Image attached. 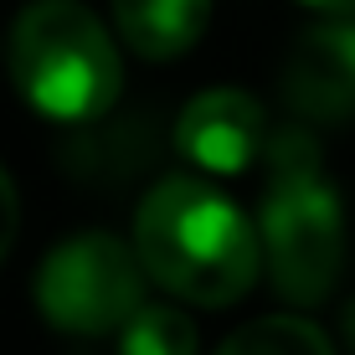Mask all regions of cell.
<instances>
[{
  "instance_id": "obj_10",
  "label": "cell",
  "mask_w": 355,
  "mask_h": 355,
  "mask_svg": "<svg viewBox=\"0 0 355 355\" xmlns=\"http://www.w3.org/2000/svg\"><path fill=\"white\" fill-rule=\"evenodd\" d=\"M16 227H21V201H16V186H10V175L0 170V263H6L10 242H16Z\"/></svg>"
},
{
  "instance_id": "obj_6",
  "label": "cell",
  "mask_w": 355,
  "mask_h": 355,
  "mask_svg": "<svg viewBox=\"0 0 355 355\" xmlns=\"http://www.w3.org/2000/svg\"><path fill=\"white\" fill-rule=\"evenodd\" d=\"M284 93L299 119L340 124L355 114V21H329L299 36L284 62Z\"/></svg>"
},
{
  "instance_id": "obj_8",
  "label": "cell",
  "mask_w": 355,
  "mask_h": 355,
  "mask_svg": "<svg viewBox=\"0 0 355 355\" xmlns=\"http://www.w3.org/2000/svg\"><path fill=\"white\" fill-rule=\"evenodd\" d=\"M216 355H335L329 335L299 314H268L242 329H232Z\"/></svg>"
},
{
  "instance_id": "obj_4",
  "label": "cell",
  "mask_w": 355,
  "mask_h": 355,
  "mask_svg": "<svg viewBox=\"0 0 355 355\" xmlns=\"http://www.w3.org/2000/svg\"><path fill=\"white\" fill-rule=\"evenodd\" d=\"M144 263L114 232H78L36 268V309L62 335H108L144 309Z\"/></svg>"
},
{
  "instance_id": "obj_11",
  "label": "cell",
  "mask_w": 355,
  "mask_h": 355,
  "mask_svg": "<svg viewBox=\"0 0 355 355\" xmlns=\"http://www.w3.org/2000/svg\"><path fill=\"white\" fill-rule=\"evenodd\" d=\"M299 6L320 10V16H335V21H350L355 16V0H299Z\"/></svg>"
},
{
  "instance_id": "obj_12",
  "label": "cell",
  "mask_w": 355,
  "mask_h": 355,
  "mask_svg": "<svg viewBox=\"0 0 355 355\" xmlns=\"http://www.w3.org/2000/svg\"><path fill=\"white\" fill-rule=\"evenodd\" d=\"M340 329H345V345H350V355H355V299L340 309Z\"/></svg>"
},
{
  "instance_id": "obj_5",
  "label": "cell",
  "mask_w": 355,
  "mask_h": 355,
  "mask_svg": "<svg viewBox=\"0 0 355 355\" xmlns=\"http://www.w3.org/2000/svg\"><path fill=\"white\" fill-rule=\"evenodd\" d=\"M268 114L242 88H206L186 103L175 124V150L206 175H242L258 155H268Z\"/></svg>"
},
{
  "instance_id": "obj_1",
  "label": "cell",
  "mask_w": 355,
  "mask_h": 355,
  "mask_svg": "<svg viewBox=\"0 0 355 355\" xmlns=\"http://www.w3.org/2000/svg\"><path fill=\"white\" fill-rule=\"evenodd\" d=\"M134 252L165 293L201 309L237 304L263 273L258 222L206 180L170 175L134 211Z\"/></svg>"
},
{
  "instance_id": "obj_3",
  "label": "cell",
  "mask_w": 355,
  "mask_h": 355,
  "mask_svg": "<svg viewBox=\"0 0 355 355\" xmlns=\"http://www.w3.org/2000/svg\"><path fill=\"white\" fill-rule=\"evenodd\" d=\"M10 78L42 119L93 124L124 88V62L83 0H31L10 26Z\"/></svg>"
},
{
  "instance_id": "obj_7",
  "label": "cell",
  "mask_w": 355,
  "mask_h": 355,
  "mask_svg": "<svg viewBox=\"0 0 355 355\" xmlns=\"http://www.w3.org/2000/svg\"><path fill=\"white\" fill-rule=\"evenodd\" d=\"M119 36L150 62L186 57L211 26V0H114Z\"/></svg>"
},
{
  "instance_id": "obj_2",
  "label": "cell",
  "mask_w": 355,
  "mask_h": 355,
  "mask_svg": "<svg viewBox=\"0 0 355 355\" xmlns=\"http://www.w3.org/2000/svg\"><path fill=\"white\" fill-rule=\"evenodd\" d=\"M263 258L273 288L288 304H320L345 273V216L324 175L320 139L304 124H284L268 139V186L258 211Z\"/></svg>"
},
{
  "instance_id": "obj_9",
  "label": "cell",
  "mask_w": 355,
  "mask_h": 355,
  "mask_svg": "<svg viewBox=\"0 0 355 355\" xmlns=\"http://www.w3.org/2000/svg\"><path fill=\"white\" fill-rule=\"evenodd\" d=\"M124 355H196V324L170 304H144L124 324Z\"/></svg>"
}]
</instances>
